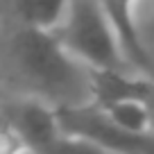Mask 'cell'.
Segmentation results:
<instances>
[{"mask_svg": "<svg viewBox=\"0 0 154 154\" xmlns=\"http://www.w3.org/2000/svg\"><path fill=\"white\" fill-rule=\"evenodd\" d=\"M9 59L32 97L52 109L91 102V70L63 50L54 32L18 23L9 38Z\"/></svg>", "mask_w": 154, "mask_h": 154, "instance_id": "obj_1", "label": "cell"}, {"mask_svg": "<svg viewBox=\"0 0 154 154\" xmlns=\"http://www.w3.org/2000/svg\"><path fill=\"white\" fill-rule=\"evenodd\" d=\"M52 32L63 50L88 70H131L100 0H70Z\"/></svg>", "mask_w": 154, "mask_h": 154, "instance_id": "obj_2", "label": "cell"}, {"mask_svg": "<svg viewBox=\"0 0 154 154\" xmlns=\"http://www.w3.org/2000/svg\"><path fill=\"white\" fill-rule=\"evenodd\" d=\"M54 120L63 136L86 140L104 154H154V129L147 134H127L91 102L79 106H59L54 109Z\"/></svg>", "mask_w": 154, "mask_h": 154, "instance_id": "obj_3", "label": "cell"}, {"mask_svg": "<svg viewBox=\"0 0 154 154\" xmlns=\"http://www.w3.org/2000/svg\"><path fill=\"white\" fill-rule=\"evenodd\" d=\"M104 7L109 23L113 27L120 50L125 54V61L131 66V70L140 72L145 77H154V61L147 45L143 43L138 23L134 16V5L138 0H100Z\"/></svg>", "mask_w": 154, "mask_h": 154, "instance_id": "obj_4", "label": "cell"}, {"mask_svg": "<svg viewBox=\"0 0 154 154\" xmlns=\"http://www.w3.org/2000/svg\"><path fill=\"white\" fill-rule=\"evenodd\" d=\"M152 77L131 75L129 70H91V104L106 109L127 100L152 102Z\"/></svg>", "mask_w": 154, "mask_h": 154, "instance_id": "obj_5", "label": "cell"}, {"mask_svg": "<svg viewBox=\"0 0 154 154\" xmlns=\"http://www.w3.org/2000/svg\"><path fill=\"white\" fill-rule=\"evenodd\" d=\"M7 5L14 9L20 25L52 32L66 16L70 0H7Z\"/></svg>", "mask_w": 154, "mask_h": 154, "instance_id": "obj_6", "label": "cell"}, {"mask_svg": "<svg viewBox=\"0 0 154 154\" xmlns=\"http://www.w3.org/2000/svg\"><path fill=\"white\" fill-rule=\"evenodd\" d=\"M100 109V106H97ZM109 120L116 127H120L127 134H147L154 129V109L152 102H143V100H127V102H118L111 104L106 109H102Z\"/></svg>", "mask_w": 154, "mask_h": 154, "instance_id": "obj_7", "label": "cell"}, {"mask_svg": "<svg viewBox=\"0 0 154 154\" xmlns=\"http://www.w3.org/2000/svg\"><path fill=\"white\" fill-rule=\"evenodd\" d=\"M34 154H104L100 147L86 143L79 138H70L63 136L61 131H57L54 136H50L48 140H43L41 145L32 149Z\"/></svg>", "mask_w": 154, "mask_h": 154, "instance_id": "obj_8", "label": "cell"}, {"mask_svg": "<svg viewBox=\"0 0 154 154\" xmlns=\"http://www.w3.org/2000/svg\"><path fill=\"white\" fill-rule=\"evenodd\" d=\"M149 27H152V32H154V0H152V14H149Z\"/></svg>", "mask_w": 154, "mask_h": 154, "instance_id": "obj_9", "label": "cell"}, {"mask_svg": "<svg viewBox=\"0 0 154 154\" xmlns=\"http://www.w3.org/2000/svg\"><path fill=\"white\" fill-rule=\"evenodd\" d=\"M152 109H154V97H152Z\"/></svg>", "mask_w": 154, "mask_h": 154, "instance_id": "obj_10", "label": "cell"}, {"mask_svg": "<svg viewBox=\"0 0 154 154\" xmlns=\"http://www.w3.org/2000/svg\"><path fill=\"white\" fill-rule=\"evenodd\" d=\"M5 2H7V0H5Z\"/></svg>", "mask_w": 154, "mask_h": 154, "instance_id": "obj_11", "label": "cell"}]
</instances>
